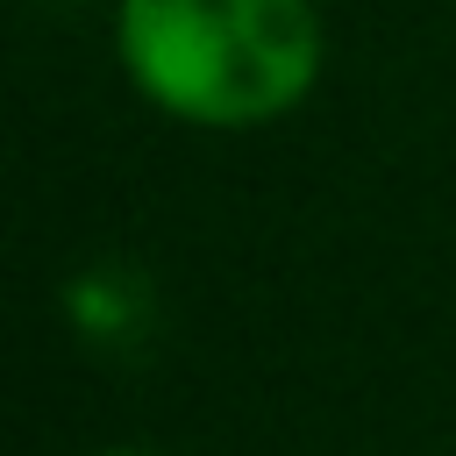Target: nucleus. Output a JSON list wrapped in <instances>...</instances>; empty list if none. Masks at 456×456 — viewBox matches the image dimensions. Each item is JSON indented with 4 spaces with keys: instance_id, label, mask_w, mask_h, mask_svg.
I'll list each match as a JSON object with an SVG mask.
<instances>
[{
    "instance_id": "1",
    "label": "nucleus",
    "mask_w": 456,
    "mask_h": 456,
    "mask_svg": "<svg viewBox=\"0 0 456 456\" xmlns=\"http://www.w3.org/2000/svg\"><path fill=\"white\" fill-rule=\"evenodd\" d=\"M128 86L192 128H264L321 78L314 0H114Z\"/></svg>"
},
{
    "instance_id": "2",
    "label": "nucleus",
    "mask_w": 456,
    "mask_h": 456,
    "mask_svg": "<svg viewBox=\"0 0 456 456\" xmlns=\"http://www.w3.org/2000/svg\"><path fill=\"white\" fill-rule=\"evenodd\" d=\"M107 456H150V449H107Z\"/></svg>"
}]
</instances>
